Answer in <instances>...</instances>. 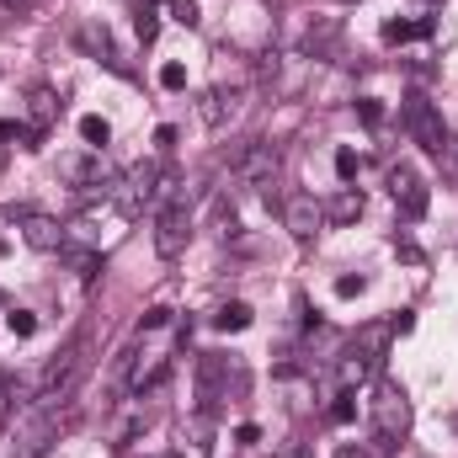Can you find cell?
Segmentation results:
<instances>
[{"instance_id": "cell-1", "label": "cell", "mask_w": 458, "mask_h": 458, "mask_svg": "<svg viewBox=\"0 0 458 458\" xmlns=\"http://www.w3.org/2000/svg\"><path fill=\"white\" fill-rule=\"evenodd\" d=\"M86 362H91V342H86V336H75V342H70L54 362H48V368H43L32 411H59V405H70V394H75V384H81Z\"/></svg>"}, {"instance_id": "cell-2", "label": "cell", "mask_w": 458, "mask_h": 458, "mask_svg": "<svg viewBox=\"0 0 458 458\" xmlns=\"http://www.w3.org/2000/svg\"><path fill=\"white\" fill-rule=\"evenodd\" d=\"M277 171H283V155H277V144H261V139H250L229 165L234 187H245V192H267L277 182Z\"/></svg>"}, {"instance_id": "cell-3", "label": "cell", "mask_w": 458, "mask_h": 458, "mask_svg": "<svg viewBox=\"0 0 458 458\" xmlns=\"http://www.w3.org/2000/svg\"><path fill=\"white\" fill-rule=\"evenodd\" d=\"M373 432H378V443L384 448H394L405 432H411V400H405V389L400 384H378V394H373Z\"/></svg>"}, {"instance_id": "cell-4", "label": "cell", "mask_w": 458, "mask_h": 458, "mask_svg": "<svg viewBox=\"0 0 458 458\" xmlns=\"http://www.w3.org/2000/svg\"><path fill=\"white\" fill-rule=\"evenodd\" d=\"M160 182H165V176H160V165H155V160H139L133 171H123V176H117V192H113L117 208H123L128 219H139V214H144V208L165 192Z\"/></svg>"}, {"instance_id": "cell-5", "label": "cell", "mask_w": 458, "mask_h": 458, "mask_svg": "<svg viewBox=\"0 0 458 458\" xmlns=\"http://www.w3.org/2000/svg\"><path fill=\"white\" fill-rule=\"evenodd\" d=\"M59 171H64V182H70L75 192H86V198H113L117 192V171L107 165L102 149H91V155H70Z\"/></svg>"}, {"instance_id": "cell-6", "label": "cell", "mask_w": 458, "mask_h": 458, "mask_svg": "<svg viewBox=\"0 0 458 458\" xmlns=\"http://www.w3.org/2000/svg\"><path fill=\"white\" fill-rule=\"evenodd\" d=\"M187 245H192V214H187V198H176V203H165L155 214V256L176 261Z\"/></svg>"}, {"instance_id": "cell-7", "label": "cell", "mask_w": 458, "mask_h": 458, "mask_svg": "<svg viewBox=\"0 0 458 458\" xmlns=\"http://www.w3.org/2000/svg\"><path fill=\"white\" fill-rule=\"evenodd\" d=\"M405 128H411V139H416L427 155H443V149H448V128H443V113H437L427 97H405Z\"/></svg>"}, {"instance_id": "cell-8", "label": "cell", "mask_w": 458, "mask_h": 458, "mask_svg": "<svg viewBox=\"0 0 458 458\" xmlns=\"http://www.w3.org/2000/svg\"><path fill=\"white\" fill-rule=\"evenodd\" d=\"M5 219H16L21 240H27L32 250H64V245H70V240H64V225H59L54 214H38V208H5Z\"/></svg>"}, {"instance_id": "cell-9", "label": "cell", "mask_w": 458, "mask_h": 458, "mask_svg": "<svg viewBox=\"0 0 458 458\" xmlns=\"http://www.w3.org/2000/svg\"><path fill=\"white\" fill-rule=\"evenodd\" d=\"M54 437H59V416L54 411H32V421L16 432V443H11V458H43L54 448Z\"/></svg>"}, {"instance_id": "cell-10", "label": "cell", "mask_w": 458, "mask_h": 458, "mask_svg": "<svg viewBox=\"0 0 458 458\" xmlns=\"http://www.w3.org/2000/svg\"><path fill=\"white\" fill-rule=\"evenodd\" d=\"M283 229H288L293 240H304V245H310V240L326 229V208H320L310 192H299V198H288V203H283Z\"/></svg>"}, {"instance_id": "cell-11", "label": "cell", "mask_w": 458, "mask_h": 458, "mask_svg": "<svg viewBox=\"0 0 458 458\" xmlns=\"http://www.w3.org/2000/svg\"><path fill=\"white\" fill-rule=\"evenodd\" d=\"M225 384H229V357L225 352H203V362H198V405L214 411L225 400Z\"/></svg>"}, {"instance_id": "cell-12", "label": "cell", "mask_w": 458, "mask_h": 458, "mask_svg": "<svg viewBox=\"0 0 458 458\" xmlns=\"http://www.w3.org/2000/svg\"><path fill=\"white\" fill-rule=\"evenodd\" d=\"M389 198L400 203L405 219H421V214H427V187H421V176H416L411 165H394V171H389Z\"/></svg>"}, {"instance_id": "cell-13", "label": "cell", "mask_w": 458, "mask_h": 458, "mask_svg": "<svg viewBox=\"0 0 458 458\" xmlns=\"http://www.w3.org/2000/svg\"><path fill=\"white\" fill-rule=\"evenodd\" d=\"M240 107H245V86H214V91H203L198 117H203L208 128H225L229 117H240Z\"/></svg>"}, {"instance_id": "cell-14", "label": "cell", "mask_w": 458, "mask_h": 458, "mask_svg": "<svg viewBox=\"0 0 458 458\" xmlns=\"http://www.w3.org/2000/svg\"><path fill=\"white\" fill-rule=\"evenodd\" d=\"M368 378H373V352H368V346L342 352V362H336V389L352 394V389H357V384H368Z\"/></svg>"}, {"instance_id": "cell-15", "label": "cell", "mask_w": 458, "mask_h": 458, "mask_svg": "<svg viewBox=\"0 0 458 458\" xmlns=\"http://www.w3.org/2000/svg\"><path fill=\"white\" fill-rule=\"evenodd\" d=\"M320 208H326V225H352V219L362 214V192H357V187H342V192H336L331 203H320Z\"/></svg>"}, {"instance_id": "cell-16", "label": "cell", "mask_w": 458, "mask_h": 458, "mask_svg": "<svg viewBox=\"0 0 458 458\" xmlns=\"http://www.w3.org/2000/svg\"><path fill=\"white\" fill-rule=\"evenodd\" d=\"M81 139H86L91 149H107V144H113V123H107V117H97V113H86V117H81Z\"/></svg>"}, {"instance_id": "cell-17", "label": "cell", "mask_w": 458, "mask_h": 458, "mask_svg": "<svg viewBox=\"0 0 458 458\" xmlns=\"http://www.w3.org/2000/svg\"><path fill=\"white\" fill-rule=\"evenodd\" d=\"M405 38H432V21H384V43H405Z\"/></svg>"}, {"instance_id": "cell-18", "label": "cell", "mask_w": 458, "mask_h": 458, "mask_svg": "<svg viewBox=\"0 0 458 458\" xmlns=\"http://www.w3.org/2000/svg\"><path fill=\"white\" fill-rule=\"evenodd\" d=\"M214 326H219V331H245V326H250V304H240V299L225 304V310L214 315Z\"/></svg>"}, {"instance_id": "cell-19", "label": "cell", "mask_w": 458, "mask_h": 458, "mask_svg": "<svg viewBox=\"0 0 458 458\" xmlns=\"http://www.w3.org/2000/svg\"><path fill=\"white\" fill-rule=\"evenodd\" d=\"M326 421H331V427H352V421H357V405H352V394H336V405L326 411Z\"/></svg>"}, {"instance_id": "cell-20", "label": "cell", "mask_w": 458, "mask_h": 458, "mask_svg": "<svg viewBox=\"0 0 458 458\" xmlns=\"http://www.w3.org/2000/svg\"><path fill=\"white\" fill-rule=\"evenodd\" d=\"M5 326H11V336H32V331H38V315H32V310H11Z\"/></svg>"}, {"instance_id": "cell-21", "label": "cell", "mask_w": 458, "mask_h": 458, "mask_svg": "<svg viewBox=\"0 0 458 458\" xmlns=\"http://www.w3.org/2000/svg\"><path fill=\"white\" fill-rule=\"evenodd\" d=\"M362 171V160H357V149H336V176H342L346 187H352V176Z\"/></svg>"}, {"instance_id": "cell-22", "label": "cell", "mask_w": 458, "mask_h": 458, "mask_svg": "<svg viewBox=\"0 0 458 458\" xmlns=\"http://www.w3.org/2000/svg\"><path fill=\"white\" fill-rule=\"evenodd\" d=\"M54 113H59V107H54V91H43V86H38V91H32V117H38V123H48Z\"/></svg>"}, {"instance_id": "cell-23", "label": "cell", "mask_w": 458, "mask_h": 458, "mask_svg": "<svg viewBox=\"0 0 458 458\" xmlns=\"http://www.w3.org/2000/svg\"><path fill=\"white\" fill-rule=\"evenodd\" d=\"M357 117H362L368 128H378V123H384V102H378V97H362V102H357Z\"/></svg>"}, {"instance_id": "cell-24", "label": "cell", "mask_w": 458, "mask_h": 458, "mask_svg": "<svg viewBox=\"0 0 458 458\" xmlns=\"http://www.w3.org/2000/svg\"><path fill=\"white\" fill-rule=\"evenodd\" d=\"M155 32H160V16H155V5H139V38H144V43H155Z\"/></svg>"}, {"instance_id": "cell-25", "label": "cell", "mask_w": 458, "mask_h": 458, "mask_svg": "<svg viewBox=\"0 0 458 458\" xmlns=\"http://www.w3.org/2000/svg\"><path fill=\"white\" fill-rule=\"evenodd\" d=\"M160 86H165V91H182V86H187V70H182L176 59H171V64H160Z\"/></svg>"}, {"instance_id": "cell-26", "label": "cell", "mask_w": 458, "mask_h": 458, "mask_svg": "<svg viewBox=\"0 0 458 458\" xmlns=\"http://www.w3.org/2000/svg\"><path fill=\"white\" fill-rule=\"evenodd\" d=\"M362 288H368V277H362V272H357V277H336V293H342V299H357Z\"/></svg>"}, {"instance_id": "cell-27", "label": "cell", "mask_w": 458, "mask_h": 458, "mask_svg": "<svg viewBox=\"0 0 458 458\" xmlns=\"http://www.w3.org/2000/svg\"><path fill=\"white\" fill-rule=\"evenodd\" d=\"M171 11H176V21L198 27V0H171Z\"/></svg>"}, {"instance_id": "cell-28", "label": "cell", "mask_w": 458, "mask_h": 458, "mask_svg": "<svg viewBox=\"0 0 458 458\" xmlns=\"http://www.w3.org/2000/svg\"><path fill=\"white\" fill-rule=\"evenodd\" d=\"M165 326H171V310H149V315H144V326H139V331H165Z\"/></svg>"}, {"instance_id": "cell-29", "label": "cell", "mask_w": 458, "mask_h": 458, "mask_svg": "<svg viewBox=\"0 0 458 458\" xmlns=\"http://www.w3.org/2000/svg\"><path fill=\"white\" fill-rule=\"evenodd\" d=\"M272 458H315V454H310L304 443H283V448H277V454H272Z\"/></svg>"}, {"instance_id": "cell-30", "label": "cell", "mask_w": 458, "mask_h": 458, "mask_svg": "<svg viewBox=\"0 0 458 458\" xmlns=\"http://www.w3.org/2000/svg\"><path fill=\"white\" fill-rule=\"evenodd\" d=\"M234 443H261V427H250V421H245V427H234Z\"/></svg>"}, {"instance_id": "cell-31", "label": "cell", "mask_w": 458, "mask_h": 458, "mask_svg": "<svg viewBox=\"0 0 458 458\" xmlns=\"http://www.w3.org/2000/svg\"><path fill=\"white\" fill-rule=\"evenodd\" d=\"M32 0H0V11H27Z\"/></svg>"}, {"instance_id": "cell-32", "label": "cell", "mask_w": 458, "mask_h": 458, "mask_svg": "<svg viewBox=\"0 0 458 458\" xmlns=\"http://www.w3.org/2000/svg\"><path fill=\"white\" fill-rule=\"evenodd\" d=\"M336 458H373V454H368V448H342Z\"/></svg>"}]
</instances>
